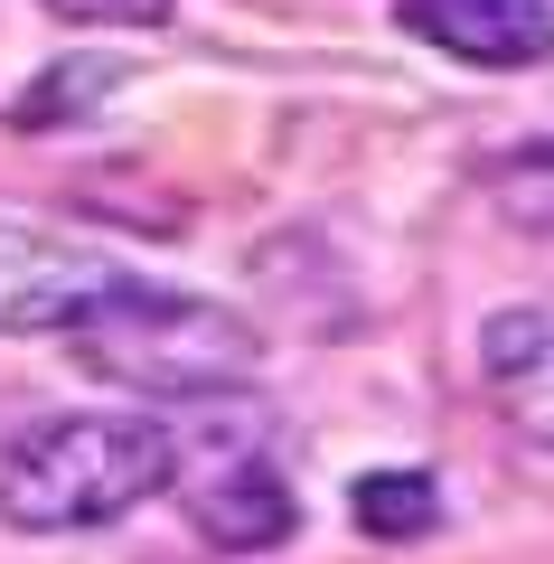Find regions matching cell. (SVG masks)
I'll use <instances>...</instances> for the list:
<instances>
[{
  "label": "cell",
  "mask_w": 554,
  "mask_h": 564,
  "mask_svg": "<svg viewBox=\"0 0 554 564\" xmlns=\"http://www.w3.org/2000/svg\"><path fill=\"white\" fill-rule=\"evenodd\" d=\"M479 188L498 198V217H508V226L554 236V132H545V141H517V151H498V161L479 170Z\"/></svg>",
  "instance_id": "cell-9"
},
{
  "label": "cell",
  "mask_w": 554,
  "mask_h": 564,
  "mask_svg": "<svg viewBox=\"0 0 554 564\" xmlns=\"http://www.w3.org/2000/svg\"><path fill=\"white\" fill-rule=\"evenodd\" d=\"M170 423L160 414H57L0 452V527L10 536H95L170 489Z\"/></svg>",
  "instance_id": "cell-2"
},
{
  "label": "cell",
  "mask_w": 554,
  "mask_h": 564,
  "mask_svg": "<svg viewBox=\"0 0 554 564\" xmlns=\"http://www.w3.org/2000/svg\"><path fill=\"white\" fill-rule=\"evenodd\" d=\"M122 85H132L122 57H57L20 104H10V122H20V132H57V122H85L104 95H122Z\"/></svg>",
  "instance_id": "cell-7"
},
{
  "label": "cell",
  "mask_w": 554,
  "mask_h": 564,
  "mask_svg": "<svg viewBox=\"0 0 554 564\" xmlns=\"http://www.w3.org/2000/svg\"><path fill=\"white\" fill-rule=\"evenodd\" d=\"M113 263L76 236H47V226H0V339H47V329H76V311L95 302Z\"/></svg>",
  "instance_id": "cell-4"
},
{
  "label": "cell",
  "mask_w": 554,
  "mask_h": 564,
  "mask_svg": "<svg viewBox=\"0 0 554 564\" xmlns=\"http://www.w3.org/2000/svg\"><path fill=\"white\" fill-rule=\"evenodd\" d=\"M76 367L95 386H122L151 404H217V395H245L263 367V329L245 321L236 302H207L188 282H141V273H113L95 302L76 311L66 329Z\"/></svg>",
  "instance_id": "cell-1"
},
{
  "label": "cell",
  "mask_w": 554,
  "mask_h": 564,
  "mask_svg": "<svg viewBox=\"0 0 554 564\" xmlns=\"http://www.w3.org/2000/svg\"><path fill=\"white\" fill-rule=\"evenodd\" d=\"M395 20L479 76H526L554 57V0H404Z\"/></svg>",
  "instance_id": "cell-5"
},
{
  "label": "cell",
  "mask_w": 554,
  "mask_h": 564,
  "mask_svg": "<svg viewBox=\"0 0 554 564\" xmlns=\"http://www.w3.org/2000/svg\"><path fill=\"white\" fill-rule=\"evenodd\" d=\"M479 386L517 443L554 462V302H517L479 329Z\"/></svg>",
  "instance_id": "cell-6"
},
{
  "label": "cell",
  "mask_w": 554,
  "mask_h": 564,
  "mask_svg": "<svg viewBox=\"0 0 554 564\" xmlns=\"http://www.w3.org/2000/svg\"><path fill=\"white\" fill-rule=\"evenodd\" d=\"M170 443H178L170 499L188 508V527H198L217 555H273V545H292L301 489H292V470H282V443H273V414H263V404L217 395L207 423L170 433Z\"/></svg>",
  "instance_id": "cell-3"
},
{
  "label": "cell",
  "mask_w": 554,
  "mask_h": 564,
  "mask_svg": "<svg viewBox=\"0 0 554 564\" xmlns=\"http://www.w3.org/2000/svg\"><path fill=\"white\" fill-rule=\"evenodd\" d=\"M39 10H57L76 29H160L178 0H39Z\"/></svg>",
  "instance_id": "cell-10"
},
{
  "label": "cell",
  "mask_w": 554,
  "mask_h": 564,
  "mask_svg": "<svg viewBox=\"0 0 554 564\" xmlns=\"http://www.w3.org/2000/svg\"><path fill=\"white\" fill-rule=\"evenodd\" d=\"M348 508H357V527L385 536V545H414V536H433V527H442L433 470H367V480L348 489Z\"/></svg>",
  "instance_id": "cell-8"
}]
</instances>
